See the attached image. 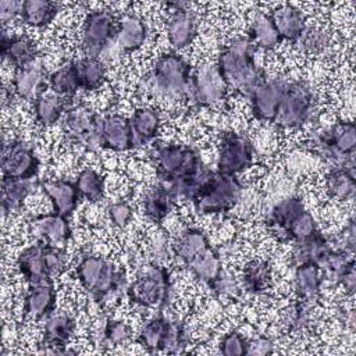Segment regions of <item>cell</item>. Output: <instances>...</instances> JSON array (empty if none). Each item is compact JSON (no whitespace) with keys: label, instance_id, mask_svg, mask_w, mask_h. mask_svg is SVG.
<instances>
[{"label":"cell","instance_id":"cell-16","mask_svg":"<svg viewBox=\"0 0 356 356\" xmlns=\"http://www.w3.org/2000/svg\"><path fill=\"white\" fill-rule=\"evenodd\" d=\"M285 81L264 79L256 85L248 95L250 110L256 120L263 122H274L281 104Z\"/></svg>","mask_w":356,"mask_h":356},{"label":"cell","instance_id":"cell-4","mask_svg":"<svg viewBox=\"0 0 356 356\" xmlns=\"http://www.w3.org/2000/svg\"><path fill=\"white\" fill-rule=\"evenodd\" d=\"M242 189L243 186L235 175L207 170L192 203L203 214L225 213L238 203Z\"/></svg>","mask_w":356,"mask_h":356},{"label":"cell","instance_id":"cell-11","mask_svg":"<svg viewBox=\"0 0 356 356\" xmlns=\"http://www.w3.org/2000/svg\"><path fill=\"white\" fill-rule=\"evenodd\" d=\"M138 342L152 353L159 350L178 352L179 348L185 346L184 325L160 314L145 324Z\"/></svg>","mask_w":356,"mask_h":356},{"label":"cell","instance_id":"cell-20","mask_svg":"<svg viewBox=\"0 0 356 356\" xmlns=\"http://www.w3.org/2000/svg\"><path fill=\"white\" fill-rule=\"evenodd\" d=\"M31 227L33 234H36L40 241L56 246L67 242L71 236V227L67 217L57 213L33 218L31 221Z\"/></svg>","mask_w":356,"mask_h":356},{"label":"cell","instance_id":"cell-19","mask_svg":"<svg viewBox=\"0 0 356 356\" xmlns=\"http://www.w3.org/2000/svg\"><path fill=\"white\" fill-rule=\"evenodd\" d=\"M268 15L281 40L298 42L306 31L303 14L292 4H282L274 8Z\"/></svg>","mask_w":356,"mask_h":356},{"label":"cell","instance_id":"cell-32","mask_svg":"<svg viewBox=\"0 0 356 356\" xmlns=\"http://www.w3.org/2000/svg\"><path fill=\"white\" fill-rule=\"evenodd\" d=\"M199 280L206 282L207 285L214 281L217 277L222 274V263L220 254L210 246L196 257H193L189 263L185 264Z\"/></svg>","mask_w":356,"mask_h":356},{"label":"cell","instance_id":"cell-21","mask_svg":"<svg viewBox=\"0 0 356 356\" xmlns=\"http://www.w3.org/2000/svg\"><path fill=\"white\" fill-rule=\"evenodd\" d=\"M42 188L47 197L51 200L54 213L68 217L78 204L79 192L76 189L75 182L56 179V181H44L42 182Z\"/></svg>","mask_w":356,"mask_h":356},{"label":"cell","instance_id":"cell-42","mask_svg":"<svg viewBox=\"0 0 356 356\" xmlns=\"http://www.w3.org/2000/svg\"><path fill=\"white\" fill-rule=\"evenodd\" d=\"M317 222L314 220V217L312 216L310 211H307L306 209H303L288 225V228L284 232V239L286 241H293L300 242L309 236H312L314 232H317Z\"/></svg>","mask_w":356,"mask_h":356},{"label":"cell","instance_id":"cell-3","mask_svg":"<svg viewBox=\"0 0 356 356\" xmlns=\"http://www.w3.org/2000/svg\"><path fill=\"white\" fill-rule=\"evenodd\" d=\"M82 288L96 302L114 299L125 288V274L100 256H85L76 266Z\"/></svg>","mask_w":356,"mask_h":356},{"label":"cell","instance_id":"cell-31","mask_svg":"<svg viewBox=\"0 0 356 356\" xmlns=\"http://www.w3.org/2000/svg\"><path fill=\"white\" fill-rule=\"evenodd\" d=\"M327 193L338 200L352 199L356 191L353 170L345 167H334L325 175Z\"/></svg>","mask_w":356,"mask_h":356},{"label":"cell","instance_id":"cell-18","mask_svg":"<svg viewBox=\"0 0 356 356\" xmlns=\"http://www.w3.org/2000/svg\"><path fill=\"white\" fill-rule=\"evenodd\" d=\"M56 306V291L53 281L31 284L24 299V313L26 317L40 320L53 313Z\"/></svg>","mask_w":356,"mask_h":356},{"label":"cell","instance_id":"cell-38","mask_svg":"<svg viewBox=\"0 0 356 356\" xmlns=\"http://www.w3.org/2000/svg\"><path fill=\"white\" fill-rule=\"evenodd\" d=\"M305 209L300 197L292 196L278 202L270 211L268 222L277 231L280 236H284L285 229L291 224V221Z\"/></svg>","mask_w":356,"mask_h":356},{"label":"cell","instance_id":"cell-28","mask_svg":"<svg viewBox=\"0 0 356 356\" xmlns=\"http://www.w3.org/2000/svg\"><path fill=\"white\" fill-rule=\"evenodd\" d=\"M146 36V24L138 15H125L120 22H117L115 39L118 42V46L127 53L135 51L142 47Z\"/></svg>","mask_w":356,"mask_h":356},{"label":"cell","instance_id":"cell-27","mask_svg":"<svg viewBox=\"0 0 356 356\" xmlns=\"http://www.w3.org/2000/svg\"><path fill=\"white\" fill-rule=\"evenodd\" d=\"M44 79L46 71L43 65L35 61L25 68L17 70L13 79V86L21 99H36L42 95Z\"/></svg>","mask_w":356,"mask_h":356},{"label":"cell","instance_id":"cell-1","mask_svg":"<svg viewBox=\"0 0 356 356\" xmlns=\"http://www.w3.org/2000/svg\"><path fill=\"white\" fill-rule=\"evenodd\" d=\"M256 46L246 38H238L225 44L217 57V67L225 79L228 89L243 96L263 82L264 71L254 61Z\"/></svg>","mask_w":356,"mask_h":356},{"label":"cell","instance_id":"cell-43","mask_svg":"<svg viewBox=\"0 0 356 356\" xmlns=\"http://www.w3.org/2000/svg\"><path fill=\"white\" fill-rule=\"evenodd\" d=\"M132 337L128 324L120 320H108L103 327V338L108 345H125Z\"/></svg>","mask_w":356,"mask_h":356},{"label":"cell","instance_id":"cell-50","mask_svg":"<svg viewBox=\"0 0 356 356\" xmlns=\"http://www.w3.org/2000/svg\"><path fill=\"white\" fill-rule=\"evenodd\" d=\"M355 282H356V271H355V261L350 263L339 275L337 284L342 285L348 293H353L355 291Z\"/></svg>","mask_w":356,"mask_h":356},{"label":"cell","instance_id":"cell-12","mask_svg":"<svg viewBox=\"0 0 356 356\" xmlns=\"http://www.w3.org/2000/svg\"><path fill=\"white\" fill-rule=\"evenodd\" d=\"M228 85L218 71L217 64H202L192 70L189 97L197 106H211L225 99Z\"/></svg>","mask_w":356,"mask_h":356},{"label":"cell","instance_id":"cell-35","mask_svg":"<svg viewBox=\"0 0 356 356\" xmlns=\"http://www.w3.org/2000/svg\"><path fill=\"white\" fill-rule=\"evenodd\" d=\"M273 274L266 260H252L243 270V286L249 293L260 295L271 286Z\"/></svg>","mask_w":356,"mask_h":356},{"label":"cell","instance_id":"cell-13","mask_svg":"<svg viewBox=\"0 0 356 356\" xmlns=\"http://www.w3.org/2000/svg\"><path fill=\"white\" fill-rule=\"evenodd\" d=\"M253 163V145L236 132H224L218 143L217 171L236 175Z\"/></svg>","mask_w":356,"mask_h":356},{"label":"cell","instance_id":"cell-6","mask_svg":"<svg viewBox=\"0 0 356 356\" xmlns=\"http://www.w3.org/2000/svg\"><path fill=\"white\" fill-rule=\"evenodd\" d=\"M156 168L157 175L170 184L196 177L204 170L197 152L191 146L178 143L156 145Z\"/></svg>","mask_w":356,"mask_h":356},{"label":"cell","instance_id":"cell-39","mask_svg":"<svg viewBox=\"0 0 356 356\" xmlns=\"http://www.w3.org/2000/svg\"><path fill=\"white\" fill-rule=\"evenodd\" d=\"M32 188V181L3 177L1 179V209L4 213L18 209Z\"/></svg>","mask_w":356,"mask_h":356},{"label":"cell","instance_id":"cell-17","mask_svg":"<svg viewBox=\"0 0 356 356\" xmlns=\"http://www.w3.org/2000/svg\"><path fill=\"white\" fill-rule=\"evenodd\" d=\"M100 136L102 149H108L113 152H127L134 149L129 118L120 114H108L102 117Z\"/></svg>","mask_w":356,"mask_h":356},{"label":"cell","instance_id":"cell-29","mask_svg":"<svg viewBox=\"0 0 356 356\" xmlns=\"http://www.w3.org/2000/svg\"><path fill=\"white\" fill-rule=\"evenodd\" d=\"M177 199L165 186L152 188L143 199V210L149 220L161 224L172 211Z\"/></svg>","mask_w":356,"mask_h":356},{"label":"cell","instance_id":"cell-7","mask_svg":"<svg viewBox=\"0 0 356 356\" xmlns=\"http://www.w3.org/2000/svg\"><path fill=\"white\" fill-rule=\"evenodd\" d=\"M170 289L171 284L167 268L150 266L127 286V296L135 305L163 309L168 302Z\"/></svg>","mask_w":356,"mask_h":356},{"label":"cell","instance_id":"cell-25","mask_svg":"<svg viewBox=\"0 0 356 356\" xmlns=\"http://www.w3.org/2000/svg\"><path fill=\"white\" fill-rule=\"evenodd\" d=\"M1 54L17 70L25 68L36 61L38 47L26 36H7L1 39Z\"/></svg>","mask_w":356,"mask_h":356},{"label":"cell","instance_id":"cell-46","mask_svg":"<svg viewBox=\"0 0 356 356\" xmlns=\"http://www.w3.org/2000/svg\"><path fill=\"white\" fill-rule=\"evenodd\" d=\"M209 286L217 295H222L228 298H238L241 293V286L238 285V282L232 277L224 275V274H221L214 281H211Z\"/></svg>","mask_w":356,"mask_h":356},{"label":"cell","instance_id":"cell-23","mask_svg":"<svg viewBox=\"0 0 356 356\" xmlns=\"http://www.w3.org/2000/svg\"><path fill=\"white\" fill-rule=\"evenodd\" d=\"M293 282L299 300L305 303L314 302L320 295L323 284V275L318 266L313 261L298 263L295 268Z\"/></svg>","mask_w":356,"mask_h":356},{"label":"cell","instance_id":"cell-14","mask_svg":"<svg viewBox=\"0 0 356 356\" xmlns=\"http://www.w3.org/2000/svg\"><path fill=\"white\" fill-rule=\"evenodd\" d=\"M117 22L107 10L90 11L83 22L82 50L85 57H97L115 36Z\"/></svg>","mask_w":356,"mask_h":356},{"label":"cell","instance_id":"cell-5","mask_svg":"<svg viewBox=\"0 0 356 356\" xmlns=\"http://www.w3.org/2000/svg\"><path fill=\"white\" fill-rule=\"evenodd\" d=\"M17 267L28 284L53 281L65 268V253L56 245L39 241L28 246L17 259Z\"/></svg>","mask_w":356,"mask_h":356},{"label":"cell","instance_id":"cell-24","mask_svg":"<svg viewBox=\"0 0 356 356\" xmlns=\"http://www.w3.org/2000/svg\"><path fill=\"white\" fill-rule=\"evenodd\" d=\"M196 36V18L195 15L185 10L179 8L174 11L168 21L167 26V38L170 44L174 49H185L188 47Z\"/></svg>","mask_w":356,"mask_h":356},{"label":"cell","instance_id":"cell-44","mask_svg":"<svg viewBox=\"0 0 356 356\" xmlns=\"http://www.w3.org/2000/svg\"><path fill=\"white\" fill-rule=\"evenodd\" d=\"M248 339L238 331H231L225 334L220 342V352L225 356H239L246 355Z\"/></svg>","mask_w":356,"mask_h":356},{"label":"cell","instance_id":"cell-45","mask_svg":"<svg viewBox=\"0 0 356 356\" xmlns=\"http://www.w3.org/2000/svg\"><path fill=\"white\" fill-rule=\"evenodd\" d=\"M298 42H300L307 51L317 53L328 44V36L320 29H306Z\"/></svg>","mask_w":356,"mask_h":356},{"label":"cell","instance_id":"cell-48","mask_svg":"<svg viewBox=\"0 0 356 356\" xmlns=\"http://www.w3.org/2000/svg\"><path fill=\"white\" fill-rule=\"evenodd\" d=\"M274 352V343L270 338L267 337H259L256 339L248 341V348H246V355H256V356H263V355H270Z\"/></svg>","mask_w":356,"mask_h":356},{"label":"cell","instance_id":"cell-34","mask_svg":"<svg viewBox=\"0 0 356 356\" xmlns=\"http://www.w3.org/2000/svg\"><path fill=\"white\" fill-rule=\"evenodd\" d=\"M58 13V4L49 0H25L21 19L31 26L43 28L49 25Z\"/></svg>","mask_w":356,"mask_h":356},{"label":"cell","instance_id":"cell-2","mask_svg":"<svg viewBox=\"0 0 356 356\" xmlns=\"http://www.w3.org/2000/svg\"><path fill=\"white\" fill-rule=\"evenodd\" d=\"M192 68L178 53L160 56L146 79V88L156 97L181 100L189 96Z\"/></svg>","mask_w":356,"mask_h":356},{"label":"cell","instance_id":"cell-36","mask_svg":"<svg viewBox=\"0 0 356 356\" xmlns=\"http://www.w3.org/2000/svg\"><path fill=\"white\" fill-rule=\"evenodd\" d=\"M248 39L256 47H263L267 50L274 49L280 42H282L268 14L256 15L248 31Z\"/></svg>","mask_w":356,"mask_h":356},{"label":"cell","instance_id":"cell-15","mask_svg":"<svg viewBox=\"0 0 356 356\" xmlns=\"http://www.w3.org/2000/svg\"><path fill=\"white\" fill-rule=\"evenodd\" d=\"M39 157L35 150L22 140H13L3 146V177L32 181L39 172Z\"/></svg>","mask_w":356,"mask_h":356},{"label":"cell","instance_id":"cell-47","mask_svg":"<svg viewBox=\"0 0 356 356\" xmlns=\"http://www.w3.org/2000/svg\"><path fill=\"white\" fill-rule=\"evenodd\" d=\"M108 218L113 222V225L118 228H125L132 217V209L127 202H117L108 206L107 209Z\"/></svg>","mask_w":356,"mask_h":356},{"label":"cell","instance_id":"cell-10","mask_svg":"<svg viewBox=\"0 0 356 356\" xmlns=\"http://www.w3.org/2000/svg\"><path fill=\"white\" fill-rule=\"evenodd\" d=\"M102 117L85 104H76L65 111L64 131L68 139L88 150L102 149Z\"/></svg>","mask_w":356,"mask_h":356},{"label":"cell","instance_id":"cell-41","mask_svg":"<svg viewBox=\"0 0 356 356\" xmlns=\"http://www.w3.org/2000/svg\"><path fill=\"white\" fill-rule=\"evenodd\" d=\"M79 196L89 202H97L104 195V179L92 168L82 170L75 179Z\"/></svg>","mask_w":356,"mask_h":356},{"label":"cell","instance_id":"cell-26","mask_svg":"<svg viewBox=\"0 0 356 356\" xmlns=\"http://www.w3.org/2000/svg\"><path fill=\"white\" fill-rule=\"evenodd\" d=\"M75 331V320L64 313H51L47 316L43 330V342L46 346L53 348L56 352H58V348H63L68 343L72 334Z\"/></svg>","mask_w":356,"mask_h":356},{"label":"cell","instance_id":"cell-9","mask_svg":"<svg viewBox=\"0 0 356 356\" xmlns=\"http://www.w3.org/2000/svg\"><path fill=\"white\" fill-rule=\"evenodd\" d=\"M316 147L337 167L353 170L356 129L350 121H338L316 138Z\"/></svg>","mask_w":356,"mask_h":356},{"label":"cell","instance_id":"cell-8","mask_svg":"<svg viewBox=\"0 0 356 356\" xmlns=\"http://www.w3.org/2000/svg\"><path fill=\"white\" fill-rule=\"evenodd\" d=\"M314 110V96L303 81L285 82L275 124L282 128H298L307 122Z\"/></svg>","mask_w":356,"mask_h":356},{"label":"cell","instance_id":"cell-49","mask_svg":"<svg viewBox=\"0 0 356 356\" xmlns=\"http://www.w3.org/2000/svg\"><path fill=\"white\" fill-rule=\"evenodd\" d=\"M22 6L24 1H18V0H1L0 1V17L1 21L6 22L7 19L15 18V17H21L22 13Z\"/></svg>","mask_w":356,"mask_h":356},{"label":"cell","instance_id":"cell-22","mask_svg":"<svg viewBox=\"0 0 356 356\" xmlns=\"http://www.w3.org/2000/svg\"><path fill=\"white\" fill-rule=\"evenodd\" d=\"M160 114L152 107H139L129 118L134 147H140L152 142L160 131Z\"/></svg>","mask_w":356,"mask_h":356},{"label":"cell","instance_id":"cell-40","mask_svg":"<svg viewBox=\"0 0 356 356\" xmlns=\"http://www.w3.org/2000/svg\"><path fill=\"white\" fill-rule=\"evenodd\" d=\"M49 85L53 92L63 97H71L79 89L74 61H68L49 75Z\"/></svg>","mask_w":356,"mask_h":356},{"label":"cell","instance_id":"cell-33","mask_svg":"<svg viewBox=\"0 0 356 356\" xmlns=\"http://www.w3.org/2000/svg\"><path fill=\"white\" fill-rule=\"evenodd\" d=\"M207 236L197 228H186L174 243L175 254L186 264L199 253L210 248Z\"/></svg>","mask_w":356,"mask_h":356},{"label":"cell","instance_id":"cell-37","mask_svg":"<svg viewBox=\"0 0 356 356\" xmlns=\"http://www.w3.org/2000/svg\"><path fill=\"white\" fill-rule=\"evenodd\" d=\"M65 97L58 95H40L33 100V111L40 125H51L60 120L65 111Z\"/></svg>","mask_w":356,"mask_h":356},{"label":"cell","instance_id":"cell-30","mask_svg":"<svg viewBox=\"0 0 356 356\" xmlns=\"http://www.w3.org/2000/svg\"><path fill=\"white\" fill-rule=\"evenodd\" d=\"M79 89L96 90L106 81V67L97 57L74 60Z\"/></svg>","mask_w":356,"mask_h":356}]
</instances>
